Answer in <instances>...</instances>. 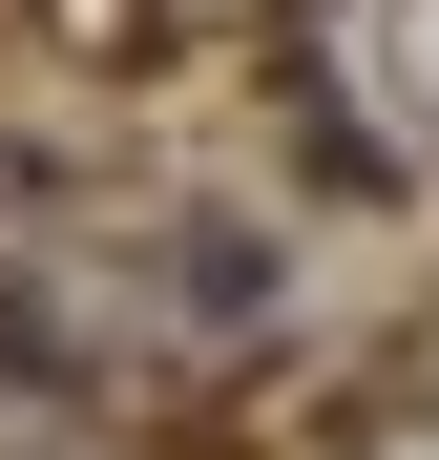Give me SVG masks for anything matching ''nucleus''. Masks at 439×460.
Instances as JSON below:
<instances>
[{"label":"nucleus","mask_w":439,"mask_h":460,"mask_svg":"<svg viewBox=\"0 0 439 460\" xmlns=\"http://www.w3.org/2000/svg\"><path fill=\"white\" fill-rule=\"evenodd\" d=\"M146 293H168V335H189V356H251L293 272H272V230H231V209H189L168 252H146Z\"/></svg>","instance_id":"1"}]
</instances>
